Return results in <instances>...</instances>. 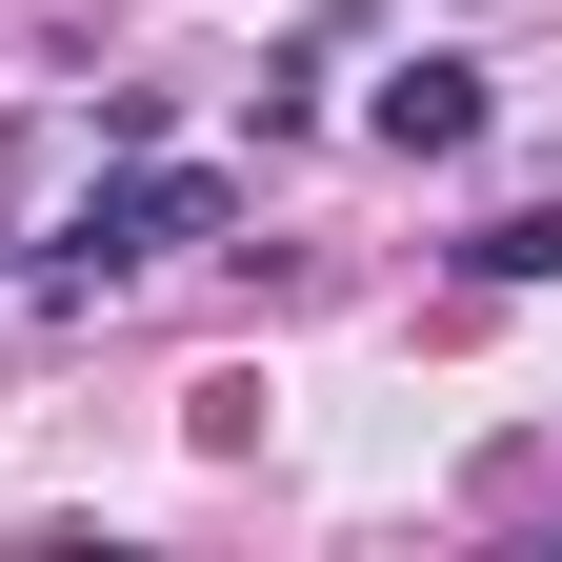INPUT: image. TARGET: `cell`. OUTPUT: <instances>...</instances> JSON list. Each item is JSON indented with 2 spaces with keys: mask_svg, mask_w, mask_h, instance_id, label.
<instances>
[{
  "mask_svg": "<svg viewBox=\"0 0 562 562\" xmlns=\"http://www.w3.org/2000/svg\"><path fill=\"white\" fill-rule=\"evenodd\" d=\"M482 281H562V201H522V222H482Z\"/></svg>",
  "mask_w": 562,
  "mask_h": 562,
  "instance_id": "3957f363",
  "label": "cell"
},
{
  "mask_svg": "<svg viewBox=\"0 0 562 562\" xmlns=\"http://www.w3.org/2000/svg\"><path fill=\"white\" fill-rule=\"evenodd\" d=\"M362 140H382V161H462V140H482V60H402V81L362 101Z\"/></svg>",
  "mask_w": 562,
  "mask_h": 562,
  "instance_id": "7a4b0ae2",
  "label": "cell"
},
{
  "mask_svg": "<svg viewBox=\"0 0 562 562\" xmlns=\"http://www.w3.org/2000/svg\"><path fill=\"white\" fill-rule=\"evenodd\" d=\"M161 241H222V181H101L81 222H60V281H121V261H161Z\"/></svg>",
  "mask_w": 562,
  "mask_h": 562,
  "instance_id": "6da1fadb",
  "label": "cell"
}]
</instances>
